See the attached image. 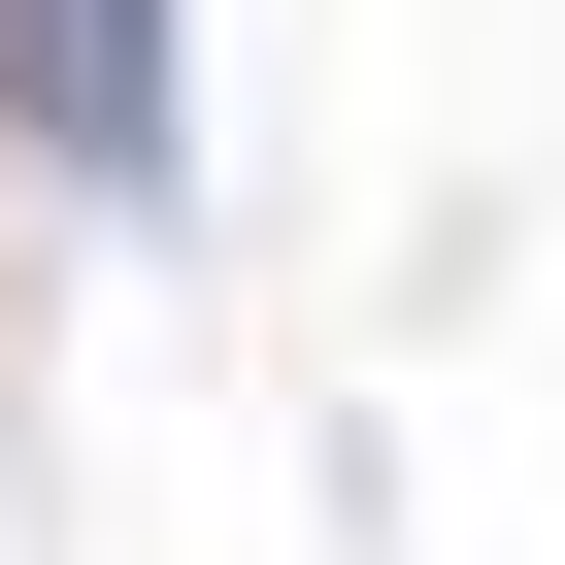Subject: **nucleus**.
I'll return each instance as SVG.
<instances>
[{
  "label": "nucleus",
  "mask_w": 565,
  "mask_h": 565,
  "mask_svg": "<svg viewBox=\"0 0 565 565\" xmlns=\"http://www.w3.org/2000/svg\"><path fill=\"white\" fill-rule=\"evenodd\" d=\"M0 100H34V134H67L100 200L167 167V34H134V0H0Z\"/></svg>",
  "instance_id": "obj_1"
}]
</instances>
